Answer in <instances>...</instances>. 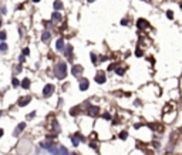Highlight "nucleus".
Listing matches in <instances>:
<instances>
[{"mask_svg": "<svg viewBox=\"0 0 182 155\" xmlns=\"http://www.w3.org/2000/svg\"><path fill=\"white\" fill-rule=\"evenodd\" d=\"M65 76H67V65H65V63H58L56 65V77L58 80H64Z\"/></svg>", "mask_w": 182, "mask_h": 155, "instance_id": "nucleus-1", "label": "nucleus"}, {"mask_svg": "<svg viewBox=\"0 0 182 155\" xmlns=\"http://www.w3.org/2000/svg\"><path fill=\"white\" fill-rule=\"evenodd\" d=\"M95 83L97 84H104L107 81V76H105V73H103V71H97V74H95Z\"/></svg>", "mask_w": 182, "mask_h": 155, "instance_id": "nucleus-2", "label": "nucleus"}, {"mask_svg": "<svg viewBox=\"0 0 182 155\" xmlns=\"http://www.w3.org/2000/svg\"><path fill=\"white\" fill-rule=\"evenodd\" d=\"M53 91H54V85L53 84H46L44 88H43V95L44 97H50L53 94Z\"/></svg>", "mask_w": 182, "mask_h": 155, "instance_id": "nucleus-3", "label": "nucleus"}, {"mask_svg": "<svg viewBox=\"0 0 182 155\" xmlns=\"http://www.w3.org/2000/svg\"><path fill=\"white\" fill-rule=\"evenodd\" d=\"M136 27L141 29V30H145V29L150 27V23H148L145 19H138V21H136Z\"/></svg>", "mask_w": 182, "mask_h": 155, "instance_id": "nucleus-4", "label": "nucleus"}, {"mask_svg": "<svg viewBox=\"0 0 182 155\" xmlns=\"http://www.w3.org/2000/svg\"><path fill=\"white\" fill-rule=\"evenodd\" d=\"M88 80L87 78H81L80 80V83H78V88H80V91H85V90H88Z\"/></svg>", "mask_w": 182, "mask_h": 155, "instance_id": "nucleus-5", "label": "nucleus"}, {"mask_svg": "<svg viewBox=\"0 0 182 155\" xmlns=\"http://www.w3.org/2000/svg\"><path fill=\"white\" fill-rule=\"evenodd\" d=\"M31 101V97L30 95H27V97H21V98H19V103H17V105L19 107H26L29 103Z\"/></svg>", "mask_w": 182, "mask_h": 155, "instance_id": "nucleus-6", "label": "nucleus"}, {"mask_svg": "<svg viewBox=\"0 0 182 155\" xmlns=\"http://www.w3.org/2000/svg\"><path fill=\"white\" fill-rule=\"evenodd\" d=\"M83 65H80V64H74L73 65V68H71V73H73V76H76V77H78L81 73H83Z\"/></svg>", "mask_w": 182, "mask_h": 155, "instance_id": "nucleus-7", "label": "nucleus"}, {"mask_svg": "<svg viewBox=\"0 0 182 155\" xmlns=\"http://www.w3.org/2000/svg\"><path fill=\"white\" fill-rule=\"evenodd\" d=\"M24 128H26V123H20V124L16 127V131L13 132V135H14V137H19V135H20V132H21Z\"/></svg>", "mask_w": 182, "mask_h": 155, "instance_id": "nucleus-8", "label": "nucleus"}, {"mask_svg": "<svg viewBox=\"0 0 182 155\" xmlns=\"http://www.w3.org/2000/svg\"><path fill=\"white\" fill-rule=\"evenodd\" d=\"M98 112H100V107H97V105H91L90 108H88V114H90L91 117H95Z\"/></svg>", "mask_w": 182, "mask_h": 155, "instance_id": "nucleus-9", "label": "nucleus"}, {"mask_svg": "<svg viewBox=\"0 0 182 155\" xmlns=\"http://www.w3.org/2000/svg\"><path fill=\"white\" fill-rule=\"evenodd\" d=\"M148 127H150V128H154V131H159V132L164 131L162 125H159V124H148Z\"/></svg>", "mask_w": 182, "mask_h": 155, "instance_id": "nucleus-10", "label": "nucleus"}, {"mask_svg": "<svg viewBox=\"0 0 182 155\" xmlns=\"http://www.w3.org/2000/svg\"><path fill=\"white\" fill-rule=\"evenodd\" d=\"M20 85H21L23 88H26V90H27V88H30V80H29V78H24V80L20 83Z\"/></svg>", "mask_w": 182, "mask_h": 155, "instance_id": "nucleus-11", "label": "nucleus"}, {"mask_svg": "<svg viewBox=\"0 0 182 155\" xmlns=\"http://www.w3.org/2000/svg\"><path fill=\"white\" fill-rule=\"evenodd\" d=\"M53 6H54V10H56V12H58V10L63 9V3H61V0H56Z\"/></svg>", "mask_w": 182, "mask_h": 155, "instance_id": "nucleus-12", "label": "nucleus"}, {"mask_svg": "<svg viewBox=\"0 0 182 155\" xmlns=\"http://www.w3.org/2000/svg\"><path fill=\"white\" fill-rule=\"evenodd\" d=\"M64 54H65V57L67 58H70L71 56H73V46H68L65 48V51H64Z\"/></svg>", "mask_w": 182, "mask_h": 155, "instance_id": "nucleus-13", "label": "nucleus"}, {"mask_svg": "<svg viewBox=\"0 0 182 155\" xmlns=\"http://www.w3.org/2000/svg\"><path fill=\"white\" fill-rule=\"evenodd\" d=\"M51 20H53V21H60L61 20V14L58 13V12H54V13L51 14Z\"/></svg>", "mask_w": 182, "mask_h": 155, "instance_id": "nucleus-14", "label": "nucleus"}, {"mask_svg": "<svg viewBox=\"0 0 182 155\" xmlns=\"http://www.w3.org/2000/svg\"><path fill=\"white\" fill-rule=\"evenodd\" d=\"M56 48H57V50H63V48H64V40H63V39H58V40H57Z\"/></svg>", "mask_w": 182, "mask_h": 155, "instance_id": "nucleus-15", "label": "nucleus"}, {"mask_svg": "<svg viewBox=\"0 0 182 155\" xmlns=\"http://www.w3.org/2000/svg\"><path fill=\"white\" fill-rule=\"evenodd\" d=\"M41 40H43V41H48V40H50V33H48V31H44V33H43V34H41Z\"/></svg>", "mask_w": 182, "mask_h": 155, "instance_id": "nucleus-16", "label": "nucleus"}, {"mask_svg": "<svg viewBox=\"0 0 182 155\" xmlns=\"http://www.w3.org/2000/svg\"><path fill=\"white\" fill-rule=\"evenodd\" d=\"M127 138H128V132H127V131H121V132H120V140L125 141Z\"/></svg>", "mask_w": 182, "mask_h": 155, "instance_id": "nucleus-17", "label": "nucleus"}, {"mask_svg": "<svg viewBox=\"0 0 182 155\" xmlns=\"http://www.w3.org/2000/svg\"><path fill=\"white\" fill-rule=\"evenodd\" d=\"M53 128H54V131H56L57 134L61 131V129H60V125H58V123H57V121H53Z\"/></svg>", "mask_w": 182, "mask_h": 155, "instance_id": "nucleus-18", "label": "nucleus"}, {"mask_svg": "<svg viewBox=\"0 0 182 155\" xmlns=\"http://www.w3.org/2000/svg\"><path fill=\"white\" fill-rule=\"evenodd\" d=\"M7 48H9V47H7L6 43H1V44H0V51H1V53H6V51H7Z\"/></svg>", "mask_w": 182, "mask_h": 155, "instance_id": "nucleus-19", "label": "nucleus"}, {"mask_svg": "<svg viewBox=\"0 0 182 155\" xmlns=\"http://www.w3.org/2000/svg\"><path fill=\"white\" fill-rule=\"evenodd\" d=\"M90 58H91V61H92V64H98V61H97V56H95L94 53H91L90 54Z\"/></svg>", "mask_w": 182, "mask_h": 155, "instance_id": "nucleus-20", "label": "nucleus"}, {"mask_svg": "<svg viewBox=\"0 0 182 155\" xmlns=\"http://www.w3.org/2000/svg\"><path fill=\"white\" fill-rule=\"evenodd\" d=\"M40 145H41L43 148H46V149H50V148H51V144H50V142H41Z\"/></svg>", "mask_w": 182, "mask_h": 155, "instance_id": "nucleus-21", "label": "nucleus"}, {"mask_svg": "<svg viewBox=\"0 0 182 155\" xmlns=\"http://www.w3.org/2000/svg\"><path fill=\"white\" fill-rule=\"evenodd\" d=\"M70 112H71V115H77V114L80 112V107H74V108L71 110Z\"/></svg>", "mask_w": 182, "mask_h": 155, "instance_id": "nucleus-22", "label": "nucleus"}, {"mask_svg": "<svg viewBox=\"0 0 182 155\" xmlns=\"http://www.w3.org/2000/svg\"><path fill=\"white\" fill-rule=\"evenodd\" d=\"M12 83H13V87H19V85H20V81H19V80H17V78H13V80H12Z\"/></svg>", "mask_w": 182, "mask_h": 155, "instance_id": "nucleus-23", "label": "nucleus"}, {"mask_svg": "<svg viewBox=\"0 0 182 155\" xmlns=\"http://www.w3.org/2000/svg\"><path fill=\"white\" fill-rule=\"evenodd\" d=\"M167 17L169 19V20H172V19H174V12H172V10H168L167 12Z\"/></svg>", "mask_w": 182, "mask_h": 155, "instance_id": "nucleus-24", "label": "nucleus"}, {"mask_svg": "<svg viewBox=\"0 0 182 155\" xmlns=\"http://www.w3.org/2000/svg\"><path fill=\"white\" fill-rule=\"evenodd\" d=\"M135 56H136V57H142V56H144V51L138 48V50H135Z\"/></svg>", "mask_w": 182, "mask_h": 155, "instance_id": "nucleus-25", "label": "nucleus"}, {"mask_svg": "<svg viewBox=\"0 0 182 155\" xmlns=\"http://www.w3.org/2000/svg\"><path fill=\"white\" fill-rule=\"evenodd\" d=\"M117 74L118 76H124L125 74V68H117Z\"/></svg>", "mask_w": 182, "mask_h": 155, "instance_id": "nucleus-26", "label": "nucleus"}, {"mask_svg": "<svg viewBox=\"0 0 182 155\" xmlns=\"http://www.w3.org/2000/svg\"><path fill=\"white\" fill-rule=\"evenodd\" d=\"M6 36H7V34H6V31H0V40H1V41H4V40H6Z\"/></svg>", "mask_w": 182, "mask_h": 155, "instance_id": "nucleus-27", "label": "nucleus"}, {"mask_svg": "<svg viewBox=\"0 0 182 155\" xmlns=\"http://www.w3.org/2000/svg\"><path fill=\"white\" fill-rule=\"evenodd\" d=\"M88 145H90L91 148H94V149H97V148H98V147H97V144H95L94 141H90V142H88Z\"/></svg>", "mask_w": 182, "mask_h": 155, "instance_id": "nucleus-28", "label": "nucleus"}, {"mask_svg": "<svg viewBox=\"0 0 182 155\" xmlns=\"http://www.w3.org/2000/svg\"><path fill=\"white\" fill-rule=\"evenodd\" d=\"M71 141H73V145L74 147H78V140H77L76 137H71Z\"/></svg>", "mask_w": 182, "mask_h": 155, "instance_id": "nucleus-29", "label": "nucleus"}, {"mask_svg": "<svg viewBox=\"0 0 182 155\" xmlns=\"http://www.w3.org/2000/svg\"><path fill=\"white\" fill-rule=\"evenodd\" d=\"M60 151H61V155H70L68 152H67V149H65L64 147H61V148H60Z\"/></svg>", "mask_w": 182, "mask_h": 155, "instance_id": "nucleus-30", "label": "nucleus"}, {"mask_svg": "<svg viewBox=\"0 0 182 155\" xmlns=\"http://www.w3.org/2000/svg\"><path fill=\"white\" fill-rule=\"evenodd\" d=\"M128 23H130V20H128V19H122V20H121V26H127Z\"/></svg>", "mask_w": 182, "mask_h": 155, "instance_id": "nucleus-31", "label": "nucleus"}, {"mask_svg": "<svg viewBox=\"0 0 182 155\" xmlns=\"http://www.w3.org/2000/svg\"><path fill=\"white\" fill-rule=\"evenodd\" d=\"M33 117H36V111H33V112H30V114L27 115V118H29V120H31Z\"/></svg>", "mask_w": 182, "mask_h": 155, "instance_id": "nucleus-32", "label": "nucleus"}, {"mask_svg": "<svg viewBox=\"0 0 182 155\" xmlns=\"http://www.w3.org/2000/svg\"><path fill=\"white\" fill-rule=\"evenodd\" d=\"M29 53H30V51H29V48H27V47H26V48H23V54H24V56H29Z\"/></svg>", "mask_w": 182, "mask_h": 155, "instance_id": "nucleus-33", "label": "nucleus"}, {"mask_svg": "<svg viewBox=\"0 0 182 155\" xmlns=\"http://www.w3.org/2000/svg\"><path fill=\"white\" fill-rule=\"evenodd\" d=\"M104 118H105V120H111V115H110L108 112H104Z\"/></svg>", "mask_w": 182, "mask_h": 155, "instance_id": "nucleus-34", "label": "nucleus"}, {"mask_svg": "<svg viewBox=\"0 0 182 155\" xmlns=\"http://www.w3.org/2000/svg\"><path fill=\"white\" fill-rule=\"evenodd\" d=\"M114 68H115V64H114V63L108 65V70H110V71H111V70H114Z\"/></svg>", "mask_w": 182, "mask_h": 155, "instance_id": "nucleus-35", "label": "nucleus"}, {"mask_svg": "<svg viewBox=\"0 0 182 155\" xmlns=\"http://www.w3.org/2000/svg\"><path fill=\"white\" fill-rule=\"evenodd\" d=\"M19 61H20V64H23V63H24V56H23V54L20 56V58H19Z\"/></svg>", "mask_w": 182, "mask_h": 155, "instance_id": "nucleus-36", "label": "nucleus"}, {"mask_svg": "<svg viewBox=\"0 0 182 155\" xmlns=\"http://www.w3.org/2000/svg\"><path fill=\"white\" fill-rule=\"evenodd\" d=\"M141 127H142V124H135V125H134V128H135V129H136V128H141Z\"/></svg>", "mask_w": 182, "mask_h": 155, "instance_id": "nucleus-37", "label": "nucleus"}, {"mask_svg": "<svg viewBox=\"0 0 182 155\" xmlns=\"http://www.w3.org/2000/svg\"><path fill=\"white\" fill-rule=\"evenodd\" d=\"M3 132H4V131H3V129H1V128H0V137H1V135H3Z\"/></svg>", "mask_w": 182, "mask_h": 155, "instance_id": "nucleus-38", "label": "nucleus"}, {"mask_svg": "<svg viewBox=\"0 0 182 155\" xmlns=\"http://www.w3.org/2000/svg\"><path fill=\"white\" fill-rule=\"evenodd\" d=\"M33 1H34V3H39V1H40V0H33Z\"/></svg>", "mask_w": 182, "mask_h": 155, "instance_id": "nucleus-39", "label": "nucleus"}, {"mask_svg": "<svg viewBox=\"0 0 182 155\" xmlns=\"http://www.w3.org/2000/svg\"><path fill=\"white\" fill-rule=\"evenodd\" d=\"M1 114H3V112H1V110H0V117H1Z\"/></svg>", "mask_w": 182, "mask_h": 155, "instance_id": "nucleus-40", "label": "nucleus"}, {"mask_svg": "<svg viewBox=\"0 0 182 155\" xmlns=\"http://www.w3.org/2000/svg\"><path fill=\"white\" fill-rule=\"evenodd\" d=\"M0 27H1V20H0Z\"/></svg>", "mask_w": 182, "mask_h": 155, "instance_id": "nucleus-41", "label": "nucleus"}, {"mask_svg": "<svg viewBox=\"0 0 182 155\" xmlns=\"http://www.w3.org/2000/svg\"><path fill=\"white\" fill-rule=\"evenodd\" d=\"M88 1H90V3H91V1H94V0H88Z\"/></svg>", "mask_w": 182, "mask_h": 155, "instance_id": "nucleus-42", "label": "nucleus"}, {"mask_svg": "<svg viewBox=\"0 0 182 155\" xmlns=\"http://www.w3.org/2000/svg\"><path fill=\"white\" fill-rule=\"evenodd\" d=\"M70 155H77V154H70Z\"/></svg>", "mask_w": 182, "mask_h": 155, "instance_id": "nucleus-43", "label": "nucleus"}]
</instances>
